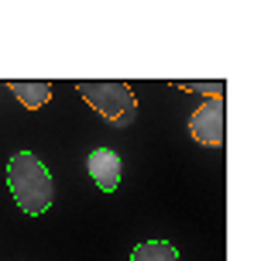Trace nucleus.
<instances>
[{"mask_svg":"<svg viewBox=\"0 0 254 261\" xmlns=\"http://www.w3.org/2000/svg\"><path fill=\"white\" fill-rule=\"evenodd\" d=\"M131 261H179V251L168 241H145L131 251Z\"/></svg>","mask_w":254,"mask_h":261,"instance_id":"nucleus-6","label":"nucleus"},{"mask_svg":"<svg viewBox=\"0 0 254 261\" xmlns=\"http://www.w3.org/2000/svg\"><path fill=\"white\" fill-rule=\"evenodd\" d=\"M76 90L82 93V100L93 107L96 114L110 124H131L134 114H137V100L127 83H117V79H90V83H79Z\"/></svg>","mask_w":254,"mask_h":261,"instance_id":"nucleus-2","label":"nucleus"},{"mask_svg":"<svg viewBox=\"0 0 254 261\" xmlns=\"http://www.w3.org/2000/svg\"><path fill=\"white\" fill-rule=\"evenodd\" d=\"M86 169H90L93 182L100 186L103 193H114V189L121 186V158H117V151H110V148H96V151H90Z\"/></svg>","mask_w":254,"mask_h":261,"instance_id":"nucleus-4","label":"nucleus"},{"mask_svg":"<svg viewBox=\"0 0 254 261\" xmlns=\"http://www.w3.org/2000/svg\"><path fill=\"white\" fill-rule=\"evenodd\" d=\"M189 134L196 138L200 144H223V103L220 96H213L210 103H203L192 120H189Z\"/></svg>","mask_w":254,"mask_h":261,"instance_id":"nucleus-3","label":"nucleus"},{"mask_svg":"<svg viewBox=\"0 0 254 261\" xmlns=\"http://www.w3.org/2000/svg\"><path fill=\"white\" fill-rule=\"evenodd\" d=\"M7 90H11L27 110H38L41 103H48V96H52V83H21V79H11Z\"/></svg>","mask_w":254,"mask_h":261,"instance_id":"nucleus-5","label":"nucleus"},{"mask_svg":"<svg viewBox=\"0 0 254 261\" xmlns=\"http://www.w3.org/2000/svg\"><path fill=\"white\" fill-rule=\"evenodd\" d=\"M7 182H11V196L14 203L31 213L41 217L45 210L52 206L55 189H52V172L41 165V158H35L31 151H17L7 162Z\"/></svg>","mask_w":254,"mask_h":261,"instance_id":"nucleus-1","label":"nucleus"}]
</instances>
